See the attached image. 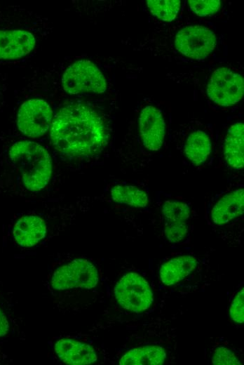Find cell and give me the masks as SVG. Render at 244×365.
Instances as JSON below:
<instances>
[{"label":"cell","instance_id":"1","mask_svg":"<svg viewBox=\"0 0 244 365\" xmlns=\"http://www.w3.org/2000/svg\"><path fill=\"white\" fill-rule=\"evenodd\" d=\"M103 117L82 103L61 107L52 121L50 140L60 153L69 157L87 158L100 152L108 142Z\"/></svg>","mask_w":244,"mask_h":365},{"label":"cell","instance_id":"2","mask_svg":"<svg viewBox=\"0 0 244 365\" xmlns=\"http://www.w3.org/2000/svg\"><path fill=\"white\" fill-rule=\"evenodd\" d=\"M8 158L27 190L40 191L49 182L51 158L41 145L29 140L15 142L9 149Z\"/></svg>","mask_w":244,"mask_h":365},{"label":"cell","instance_id":"3","mask_svg":"<svg viewBox=\"0 0 244 365\" xmlns=\"http://www.w3.org/2000/svg\"><path fill=\"white\" fill-rule=\"evenodd\" d=\"M64 91L72 95H94L107 89L100 69L88 60H79L69 65L62 77Z\"/></svg>","mask_w":244,"mask_h":365},{"label":"cell","instance_id":"4","mask_svg":"<svg viewBox=\"0 0 244 365\" xmlns=\"http://www.w3.org/2000/svg\"><path fill=\"white\" fill-rule=\"evenodd\" d=\"M114 294L124 309L140 313L148 310L153 303V293L148 282L135 272L126 274L117 282Z\"/></svg>","mask_w":244,"mask_h":365},{"label":"cell","instance_id":"5","mask_svg":"<svg viewBox=\"0 0 244 365\" xmlns=\"http://www.w3.org/2000/svg\"><path fill=\"white\" fill-rule=\"evenodd\" d=\"M53 119L50 105L43 99H29L20 107L17 114V126L25 135L35 138L44 135Z\"/></svg>","mask_w":244,"mask_h":365},{"label":"cell","instance_id":"6","mask_svg":"<svg viewBox=\"0 0 244 365\" xmlns=\"http://www.w3.org/2000/svg\"><path fill=\"white\" fill-rule=\"evenodd\" d=\"M98 282V273L93 263L83 259L74 260L57 269L51 284L57 290L73 288H92Z\"/></svg>","mask_w":244,"mask_h":365},{"label":"cell","instance_id":"7","mask_svg":"<svg viewBox=\"0 0 244 365\" xmlns=\"http://www.w3.org/2000/svg\"><path fill=\"white\" fill-rule=\"evenodd\" d=\"M244 92L243 77L229 69H217L210 77L207 93L215 104L228 107L238 102Z\"/></svg>","mask_w":244,"mask_h":365},{"label":"cell","instance_id":"8","mask_svg":"<svg viewBox=\"0 0 244 365\" xmlns=\"http://www.w3.org/2000/svg\"><path fill=\"white\" fill-rule=\"evenodd\" d=\"M216 43L215 34L208 28L200 25L187 26L179 31L175 39L177 50L187 57L201 60L214 50Z\"/></svg>","mask_w":244,"mask_h":365},{"label":"cell","instance_id":"9","mask_svg":"<svg viewBox=\"0 0 244 365\" xmlns=\"http://www.w3.org/2000/svg\"><path fill=\"white\" fill-rule=\"evenodd\" d=\"M138 126L144 147L150 151L161 149L165 134V123L161 112L154 106L145 107L140 114Z\"/></svg>","mask_w":244,"mask_h":365},{"label":"cell","instance_id":"10","mask_svg":"<svg viewBox=\"0 0 244 365\" xmlns=\"http://www.w3.org/2000/svg\"><path fill=\"white\" fill-rule=\"evenodd\" d=\"M36 36L28 29H0V60H15L29 54L36 45Z\"/></svg>","mask_w":244,"mask_h":365},{"label":"cell","instance_id":"11","mask_svg":"<svg viewBox=\"0 0 244 365\" xmlns=\"http://www.w3.org/2000/svg\"><path fill=\"white\" fill-rule=\"evenodd\" d=\"M244 208V189L238 187L227 191L214 202L210 212L211 221L224 225L241 215Z\"/></svg>","mask_w":244,"mask_h":365},{"label":"cell","instance_id":"12","mask_svg":"<svg viewBox=\"0 0 244 365\" xmlns=\"http://www.w3.org/2000/svg\"><path fill=\"white\" fill-rule=\"evenodd\" d=\"M55 351L59 358L67 364H90L97 359L93 347L73 339H60L55 343Z\"/></svg>","mask_w":244,"mask_h":365},{"label":"cell","instance_id":"13","mask_svg":"<svg viewBox=\"0 0 244 365\" xmlns=\"http://www.w3.org/2000/svg\"><path fill=\"white\" fill-rule=\"evenodd\" d=\"M46 227L42 218L34 215L21 217L15 223L13 236L18 244L29 247L38 244L44 238Z\"/></svg>","mask_w":244,"mask_h":365},{"label":"cell","instance_id":"14","mask_svg":"<svg viewBox=\"0 0 244 365\" xmlns=\"http://www.w3.org/2000/svg\"><path fill=\"white\" fill-rule=\"evenodd\" d=\"M198 261L191 255H181L165 263L160 270V279L166 286H172L181 281L196 267Z\"/></svg>","mask_w":244,"mask_h":365},{"label":"cell","instance_id":"15","mask_svg":"<svg viewBox=\"0 0 244 365\" xmlns=\"http://www.w3.org/2000/svg\"><path fill=\"white\" fill-rule=\"evenodd\" d=\"M244 125L237 122L229 128L224 142V157L227 164L233 169L243 167Z\"/></svg>","mask_w":244,"mask_h":365},{"label":"cell","instance_id":"16","mask_svg":"<svg viewBox=\"0 0 244 365\" xmlns=\"http://www.w3.org/2000/svg\"><path fill=\"white\" fill-rule=\"evenodd\" d=\"M212 148L210 136L202 130L191 133L184 147V152L189 161L195 166H200L208 159Z\"/></svg>","mask_w":244,"mask_h":365},{"label":"cell","instance_id":"17","mask_svg":"<svg viewBox=\"0 0 244 365\" xmlns=\"http://www.w3.org/2000/svg\"><path fill=\"white\" fill-rule=\"evenodd\" d=\"M165 350L157 345L138 347L126 352L119 360L121 365H158L166 359Z\"/></svg>","mask_w":244,"mask_h":365},{"label":"cell","instance_id":"18","mask_svg":"<svg viewBox=\"0 0 244 365\" xmlns=\"http://www.w3.org/2000/svg\"><path fill=\"white\" fill-rule=\"evenodd\" d=\"M110 197L116 203L126 204L135 208H144L148 205L147 192L138 187L117 184L110 190Z\"/></svg>","mask_w":244,"mask_h":365},{"label":"cell","instance_id":"19","mask_svg":"<svg viewBox=\"0 0 244 365\" xmlns=\"http://www.w3.org/2000/svg\"><path fill=\"white\" fill-rule=\"evenodd\" d=\"M161 213L165 223L186 222L191 215V208L183 201L168 199L163 202Z\"/></svg>","mask_w":244,"mask_h":365},{"label":"cell","instance_id":"20","mask_svg":"<svg viewBox=\"0 0 244 365\" xmlns=\"http://www.w3.org/2000/svg\"><path fill=\"white\" fill-rule=\"evenodd\" d=\"M150 12L163 21H171L177 16L180 8L179 0H148Z\"/></svg>","mask_w":244,"mask_h":365},{"label":"cell","instance_id":"21","mask_svg":"<svg viewBox=\"0 0 244 365\" xmlns=\"http://www.w3.org/2000/svg\"><path fill=\"white\" fill-rule=\"evenodd\" d=\"M187 234V222L165 223V235L170 243L178 244L183 241Z\"/></svg>","mask_w":244,"mask_h":365},{"label":"cell","instance_id":"22","mask_svg":"<svg viewBox=\"0 0 244 365\" xmlns=\"http://www.w3.org/2000/svg\"><path fill=\"white\" fill-rule=\"evenodd\" d=\"M191 10L198 15L207 16L217 13L221 6L219 0L188 1Z\"/></svg>","mask_w":244,"mask_h":365},{"label":"cell","instance_id":"23","mask_svg":"<svg viewBox=\"0 0 244 365\" xmlns=\"http://www.w3.org/2000/svg\"><path fill=\"white\" fill-rule=\"evenodd\" d=\"M212 362L213 364L217 365L241 364L236 354L225 347H219L215 350Z\"/></svg>","mask_w":244,"mask_h":365},{"label":"cell","instance_id":"24","mask_svg":"<svg viewBox=\"0 0 244 365\" xmlns=\"http://www.w3.org/2000/svg\"><path fill=\"white\" fill-rule=\"evenodd\" d=\"M244 291L240 290L233 298L230 309L231 319L238 324H243L244 321Z\"/></svg>","mask_w":244,"mask_h":365},{"label":"cell","instance_id":"25","mask_svg":"<svg viewBox=\"0 0 244 365\" xmlns=\"http://www.w3.org/2000/svg\"><path fill=\"white\" fill-rule=\"evenodd\" d=\"M8 331V323L3 314L1 310H0V337L4 336L7 333Z\"/></svg>","mask_w":244,"mask_h":365}]
</instances>
